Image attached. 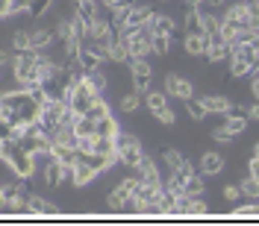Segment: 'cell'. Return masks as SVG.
Listing matches in <instances>:
<instances>
[{"label":"cell","mask_w":259,"mask_h":226,"mask_svg":"<svg viewBox=\"0 0 259 226\" xmlns=\"http://www.w3.org/2000/svg\"><path fill=\"white\" fill-rule=\"evenodd\" d=\"M0 161H6L18 177H24V179L35 174V156H30L27 150H21V144L15 138L0 141Z\"/></svg>","instance_id":"6da1fadb"},{"label":"cell","mask_w":259,"mask_h":226,"mask_svg":"<svg viewBox=\"0 0 259 226\" xmlns=\"http://www.w3.org/2000/svg\"><path fill=\"white\" fill-rule=\"evenodd\" d=\"M38 59H41V53L38 50H24V53H18L15 59H12V68H15V80L21 88H35V85H41L38 80Z\"/></svg>","instance_id":"7a4b0ae2"},{"label":"cell","mask_w":259,"mask_h":226,"mask_svg":"<svg viewBox=\"0 0 259 226\" xmlns=\"http://www.w3.org/2000/svg\"><path fill=\"white\" fill-rule=\"evenodd\" d=\"M115 156L118 161H124L127 167H136L139 161H142V141L136 138V135H130V132H118L115 135Z\"/></svg>","instance_id":"3957f363"},{"label":"cell","mask_w":259,"mask_h":226,"mask_svg":"<svg viewBox=\"0 0 259 226\" xmlns=\"http://www.w3.org/2000/svg\"><path fill=\"white\" fill-rule=\"evenodd\" d=\"M145 103H147V109L153 112L156 121H162L165 127H171V124H174V109L168 106V97L162 94V91H147Z\"/></svg>","instance_id":"277c9868"},{"label":"cell","mask_w":259,"mask_h":226,"mask_svg":"<svg viewBox=\"0 0 259 226\" xmlns=\"http://www.w3.org/2000/svg\"><path fill=\"white\" fill-rule=\"evenodd\" d=\"M206 56H209V62H224V59H230V56H233V44H230V41H224V35H221V32H215V35H209Z\"/></svg>","instance_id":"5b68a950"},{"label":"cell","mask_w":259,"mask_h":226,"mask_svg":"<svg viewBox=\"0 0 259 226\" xmlns=\"http://www.w3.org/2000/svg\"><path fill=\"white\" fill-rule=\"evenodd\" d=\"M165 91H168V97H180V100L194 97L192 82L183 80V77H177V74H168V77H165Z\"/></svg>","instance_id":"8992f818"},{"label":"cell","mask_w":259,"mask_h":226,"mask_svg":"<svg viewBox=\"0 0 259 226\" xmlns=\"http://www.w3.org/2000/svg\"><path fill=\"white\" fill-rule=\"evenodd\" d=\"M45 182H48L50 188H59L65 182V167L62 161L56 159L53 153H48V167H45Z\"/></svg>","instance_id":"52a82bcc"},{"label":"cell","mask_w":259,"mask_h":226,"mask_svg":"<svg viewBox=\"0 0 259 226\" xmlns=\"http://www.w3.org/2000/svg\"><path fill=\"white\" fill-rule=\"evenodd\" d=\"M186 53L189 56H206V47H209V35L203 32H186Z\"/></svg>","instance_id":"ba28073f"},{"label":"cell","mask_w":259,"mask_h":226,"mask_svg":"<svg viewBox=\"0 0 259 226\" xmlns=\"http://www.w3.org/2000/svg\"><path fill=\"white\" fill-rule=\"evenodd\" d=\"M145 27L153 32V35H174V32H177V27H174V18H171V15H153Z\"/></svg>","instance_id":"9c48e42d"},{"label":"cell","mask_w":259,"mask_h":226,"mask_svg":"<svg viewBox=\"0 0 259 226\" xmlns=\"http://www.w3.org/2000/svg\"><path fill=\"white\" fill-rule=\"evenodd\" d=\"M221 171H224V156L221 153H206L200 159V174L203 177H218Z\"/></svg>","instance_id":"30bf717a"},{"label":"cell","mask_w":259,"mask_h":226,"mask_svg":"<svg viewBox=\"0 0 259 226\" xmlns=\"http://www.w3.org/2000/svg\"><path fill=\"white\" fill-rule=\"evenodd\" d=\"M136 167H139V179H142V182H147V185H162L159 171H156V164L147 159V156H142V161H139Z\"/></svg>","instance_id":"8fae6325"},{"label":"cell","mask_w":259,"mask_h":226,"mask_svg":"<svg viewBox=\"0 0 259 226\" xmlns=\"http://www.w3.org/2000/svg\"><path fill=\"white\" fill-rule=\"evenodd\" d=\"M74 18H80L82 24H89V27H92L97 18H100V12H97V3H95V0H80V3H77V12H74Z\"/></svg>","instance_id":"7c38bea8"},{"label":"cell","mask_w":259,"mask_h":226,"mask_svg":"<svg viewBox=\"0 0 259 226\" xmlns=\"http://www.w3.org/2000/svg\"><path fill=\"white\" fill-rule=\"evenodd\" d=\"M27 209H30L32 214H48V217H53V214H59V209H56L53 203H48L45 197H38V194H32L30 200H27Z\"/></svg>","instance_id":"4fadbf2b"},{"label":"cell","mask_w":259,"mask_h":226,"mask_svg":"<svg viewBox=\"0 0 259 226\" xmlns=\"http://www.w3.org/2000/svg\"><path fill=\"white\" fill-rule=\"evenodd\" d=\"M224 127L233 132V135H242L244 129H247V115H242V112H230L224 115Z\"/></svg>","instance_id":"5bb4252c"},{"label":"cell","mask_w":259,"mask_h":226,"mask_svg":"<svg viewBox=\"0 0 259 226\" xmlns=\"http://www.w3.org/2000/svg\"><path fill=\"white\" fill-rule=\"evenodd\" d=\"M186 112H189L192 121H203V118L209 115V109H206L203 97H189V100H186Z\"/></svg>","instance_id":"9a60e30c"},{"label":"cell","mask_w":259,"mask_h":226,"mask_svg":"<svg viewBox=\"0 0 259 226\" xmlns=\"http://www.w3.org/2000/svg\"><path fill=\"white\" fill-rule=\"evenodd\" d=\"M77 62H80L82 71H95V68H100V59H97V53L89 44H82L80 53H77Z\"/></svg>","instance_id":"2e32d148"},{"label":"cell","mask_w":259,"mask_h":226,"mask_svg":"<svg viewBox=\"0 0 259 226\" xmlns=\"http://www.w3.org/2000/svg\"><path fill=\"white\" fill-rule=\"evenodd\" d=\"M92 179H95V171L89 167V161L77 159V164H74V185H89Z\"/></svg>","instance_id":"e0dca14e"},{"label":"cell","mask_w":259,"mask_h":226,"mask_svg":"<svg viewBox=\"0 0 259 226\" xmlns=\"http://www.w3.org/2000/svg\"><path fill=\"white\" fill-rule=\"evenodd\" d=\"M50 44H53V32H48V30L30 32V50H48Z\"/></svg>","instance_id":"ac0fdd59"},{"label":"cell","mask_w":259,"mask_h":226,"mask_svg":"<svg viewBox=\"0 0 259 226\" xmlns=\"http://www.w3.org/2000/svg\"><path fill=\"white\" fill-rule=\"evenodd\" d=\"M203 103H206V109H209L212 115H227L230 109H233V103L227 100V97H203Z\"/></svg>","instance_id":"d6986e66"},{"label":"cell","mask_w":259,"mask_h":226,"mask_svg":"<svg viewBox=\"0 0 259 226\" xmlns=\"http://www.w3.org/2000/svg\"><path fill=\"white\" fill-rule=\"evenodd\" d=\"M139 185H142V179L139 177H127V179H121V182H118V185H115V191L121 194V197H124V200H133V194H136V188H139Z\"/></svg>","instance_id":"ffe728a7"},{"label":"cell","mask_w":259,"mask_h":226,"mask_svg":"<svg viewBox=\"0 0 259 226\" xmlns=\"http://www.w3.org/2000/svg\"><path fill=\"white\" fill-rule=\"evenodd\" d=\"M95 129H97V135H100V138H115V135L121 132V129H118V121H112V115H109V118H103V121H97Z\"/></svg>","instance_id":"44dd1931"},{"label":"cell","mask_w":259,"mask_h":226,"mask_svg":"<svg viewBox=\"0 0 259 226\" xmlns=\"http://www.w3.org/2000/svg\"><path fill=\"white\" fill-rule=\"evenodd\" d=\"M242 30H244L242 24H236L233 18L224 15V21H221V35H224V41H230V44H233V41L239 38V32H242Z\"/></svg>","instance_id":"7402d4cb"},{"label":"cell","mask_w":259,"mask_h":226,"mask_svg":"<svg viewBox=\"0 0 259 226\" xmlns=\"http://www.w3.org/2000/svg\"><path fill=\"white\" fill-rule=\"evenodd\" d=\"M109 59L112 62H127L130 65V50H127V41L124 38H115L112 47H109Z\"/></svg>","instance_id":"603a6c76"},{"label":"cell","mask_w":259,"mask_h":226,"mask_svg":"<svg viewBox=\"0 0 259 226\" xmlns=\"http://www.w3.org/2000/svg\"><path fill=\"white\" fill-rule=\"evenodd\" d=\"M109 106H106V100H103V97H97L95 103H92V109H89V112H85V118H92V121H103V118H109Z\"/></svg>","instance_id":"cb8c5ba5"},{"label":"cell","mask_w":259,"mask_h":226,"mask_svg":"<svg viewBox=\"0 0 259 226\" xmlns=\"http://www.w3.org/2000/svg\"><path fill=\"white\" fill-rule=\"evenodd\" d=\"M82 80L89 82V85L95 88L97 94L106 88V77H103V71H100V68H95V71H85V74H82Z\"/></svg>","instance_id":"d4e9b609"},{"label":"cell","mask_w":259,"mask_h":226,"mask_svg":"<svg viewBox=\"0 0 259 226\" xmlns=\"http://www.w3.org/2000/svg\"><path fill=\"white\" fill-rule=\"evenodd\" d=\"M200 18H203V12H200L197 6H186V30L200 32Z\"/></svg>","instance_id":"484cf974"},{"label":"cell","mask_w":259,"mask_h":226,"mask_svg":"<svg viewBox=\"0 0 259 226\" xmlns=\"http://www.w3.org/2000/svg\"><path fill=\"white\" fill-rule=\"evenodd\" d=\"M227 18H233L236 24L247 27V3H244V0H239L236 6H230V9H227Z\"/></svg>","instance_id":"4316f807"},{"label":"cell","mask_w":259,"mask_h":226,"mask_svg":"<svg viewBox=\"0 0 259 226\" xmlns=\"http://www.w3.org/2000/svg\"><path fill=\"white\" fill-rule=\"evenodd\" d=\"M150 47L156 56H168L171 50V35H150Z\"/></svg>","instance_id":"83f0119b"},{"label":"cell","mask_w":259,"mask_h":226,"mask_svg":"<svg viewBox=\"0 0 259 226\" xmlns=\"http://www.w3.org/2000/svg\"><path fill=\"white\" fill-rule=\"evenodd\" d=\"M139 106H142V94H139V91H130V94L121 97V112L133 115L136 109H139Z\"/></svg>","instance_id":"f1b7e54d"},{"label":"cell","mask_w":259,"mask_h":226,"mask_svg":"<svg viewBox=\"0 0 259 226\" xmlns=\"http://www.w3.org/2000/svg\"><path fill=\"white\" fill-rule=\"evenodd\" d=\"M74 132H77L80 138H85V135H97L95 121H92V118H85V115H80V121L74 124Z\"/></svg>","instance_id":"f546056e"},{"label":"cell","mask_w":259,"mask_h":226,"mask_svg":"<svg viewBox=\"0 0 259 226\" xmlns=\"http://www.w3.org/2000/svg\"><path fill=\"white\" fill-rule=\"evenodd\" d=\"M200 32H203V35L221 32V21H218L215 15H206V12H203V18H200Z\"/></svg>","instance_id":"4dcf8cb0"},{"label":"cell","mask_w":259,"mask_h":226,"mask_svg":"<svg viewBox=\"0 0 259 226\" xmlns=\"http://www.w3.org/2000/svg\"><path fill=\"white\" fill-rule=\"evenodd\" d=\"M242 197H247L250 203H259V182L253 177H247L242 182Z\"/></svg>","instance_id":"1f68e13d"},{"label":"cell","mask_w":259,"mask_h":226,"mask_svg":"<svg viewBox=\"0 0 259 226\" xmlns=\"http://www.w3.org/2000/svg\"><path fill=\"white\" fill-rule=\"evenodd\" d=\"M159 206H162V211H165V214H171V211H174V206H177V194L171 191V188H162Z\"/></svg>","instance_id":"d6a6232c"},{"label":"cell","mask_w":259,"mask_h":226,"mask_svg":"<svg viewBox=\"0 0 259 226\" xmlns=\"http://www.w3.org/2000/svg\"><path fill=\"white\" fill-rule=\"evenodd\" d=\"M200 194H203V177L192 174L186 179V197H200Z\"/></svg>","instance_id":"836d02e7"},{"label":"cell","mask_w":259,"mask_h":226,"mask_svg":"<svg viewBox=\"0 0 259 226\" xmlns=\"http://www.w3.org/2000/svg\"><path fill=\"white\" fill-rule=\"evenodd\" d=\"M130 74L133 77H150L153 71H150V62L147 59H130Z\"/></svg>","instance_id":"e575fe53"},{"label":"cell","mask_w":259,"mask_h":226,"mask_svg":"<svg viewBox=\"0 0 259 226\" xmlns=\"http://www.w3.org/2000/svg\"><path fill=\"white\" fill-rule=\"evenodd\" d=\"M162 159H165V164H168V171H177L180 164L186 161V156H183L180 150H165V153H162Z\"/></svg>","instance_id":"d590c367"},{"label":"cell","mask_w":259,"mask_h":226,"mask_svg":"<svg viewBox=\"0 0 259 226\" xmlns=\"http://www.w3.org/2000/svg\"><path fill=\"white\" fill-rule=\"evenodd\" d=\"M186 214H192V217H200V214H206V203H203L200 197H189V206H186Z\"/></svg>","instance_id":"8d00e7d4"},{"label":"cell","mask_w":259,"mask_h":226,"mask_svg":"<svg viewBox=\"0 0 259 226\" xmlns=\"http://www.w3.org/2000/svg\"><path fill=\"white\" fill-rule=\"evenodd\" d=\"M56 38H62V41L77 38V35H74V18H71V21H59V27H56Z\"/></svg>","instance_id":"74e56055"},{"label":"cell","mask_w":259,"mask_h":226,"mask_svg":"<svg viewBox=\"0 0 259 226\" xmlns=\"http://www.w3.org/2000/svg\"><path fill=\"white\" fill-rule=\"evenodd\" d=\"M12 47H15L18 53H24V50H30V32L18 30L15 35H12Z\"/></svg>","instance_id":"f35d334b"},{"label":"cell","mask_w":259,"mask_h":226,"mask_svg":"<svg viewBox=\"0 0 259 226\" xmlns=\"http://www.w3.org/2000/svg\"><path fill=\"white\" fill-rule=\"evenodd\" d=\"M50 3H53V0H30V9H27V12H30L32 18H38L50 9Z\"/></svg>","instance_id":"ab89813d"},{"label":"cell","mask_w":259,"mask_h":226,"mask_svg":"<svg viewBox=\"0 0 259 226\" xmlns=\"http://www.w3.org/2000/svg\"><path fill=\"white\" fill-rule=\"evenodd\" d=\"M233 214H236V217H256V214H259V203H250V206H236Z\"/></svg>","instance_id":"60d3db41"},{"label":"cell","mask_w":259,"mask_h":226,"mask_svg":"<svg viewBox=\"0 0 259 226\" xmlns=\"http://www.w3.org/2000/svg\"><path fill=\"white\" fill-rule=\"evenodd\" d=\"M212 138H215L218 144H230V141H233L236 135H233V132H230V129H227V127H218V129H215V132H212Z\"/></svg>","instance_id":"b9f144b4"},{"label":"cell","mask_w":259,"mask_h":226,"mask_svg":"<svg viewBox=\"0 0 259 226\" xmlns=\"http://www.w3.org/2000/svg\"><path fill=\"white\" fill-rule=\"evenodd\" d=\"M224 200L239 203V200H242V185H227V188H224Z\"/></svg>","instance_id":"7bdbcfd3"},{"label":"cell","mask_w":259,"mask_h":226,"mask_svg":"<svg viewBox=\"0 0 259 226\" xmlns=\"http://www.w3.org/2000/svg\"><path fill=\"white\" fill-rule=\"evenodd\" d=\"M109 209H112V211L127 209V200H124V197H121L118 191H112V194H109Z\"/></svg>","instance_id":"ee69618b"},{"label":"cell","mask_w":259,"mask_h":226,"mask_svg":"<svg viewBox=\"0 0 259 226\" xmlns=\"http://www.w3.org/2000/svg\"><path fill=\"white\" fill-rule=\"evenodd\" d=\"M109 12H118V9H127V6H133V0H100Z\"/></svg>","instance_id":"f6af8a7d"},{"label":"cell","mask_w":259,"mask_h":226,"mask_svg":"<svg viewBox=\"0 0 259 226\" xmlns=\"http://www.w3.org/2000/svg\"><path fill=\"white\" fill-rule=\"evenodd\" d=\"M27 9H30V0H9V15L27 12Z\"/></svg>","instance_id":"bcb514c9"},{"label":"cell","mask_w":259,"mask_h":226,"mask_svg":"<svg viewBox=\"0 0 259 226\" xmlns=\"http://www.w3.org/2000/svg\"><path fill=\"white\" fill-rule=\"evenodd\" d=\"M133 85H136L139 94H147L150 91V77H133Z\"/></svg>","instance_id":"7dc6e473"},{"label":"cell","mask_w":259,"mask_h":226,"mask_svg":"<svg viewBox=\"0 0 259 226\" xmlns=\"http://www.w3.org/2000/svg\"><path fill=\"white\" fill-rule=\"evenodd\" d=\"M247 177H253L259 182V159H256V156H253V159H250V164H247Z\"/></svg>","instance_id":"c3c4849f"},{"label":"cell","mask_w":259,"mask_h":226,"mask_svg":"<svg viewBox=\"0 0 259 226\" xmlns=\"http://www.w3.org/2000/svg\"><path fill=\"white\" fill-rule=\"evenodd\" d=\"M247 121H259V100L250 106V109H247Z\"/></svg>","instance_id":"681fc988"},{"label":"cell","mask_w":259,"mask_h":226,"mask_svg":"<svg viewBox=\"0 0 259 226\" xmlns=\"http://www.w3.org/2000/svg\"><path fill=\"white\" fill-rule=\"evenodd\" d=\"M250 94L259 100V74H253V82H250Z\"/></svg>","instance_id":"f907efd6"},{"label":"cell","mask_w":259,"mask_h":226,"mask_svg":"<svg viewBox=\"0 0 259 226\" xmlns=\"http://www.w3.org/2000/svg\"><path fill=\"white\" fill-rule=\"evenodd\" d=\"M6 209V194H3V185H0V211Z\"/></svg>","instance_id":"816d5d0a"},{"label":"cell","mask_w":259,"mask_h":226,"mask_svg":"<svg viewBox=\"0 0 259 226\" xmlns=\"http://www.w3.org/2000/svg\"><path fill=\"white\" fill-rule=\"evenodd\" d=\"M6 62H9V53H3V50H0V68H3Z\"/></svg>","instance_id":"f5cc1de1"},{"label":"cell","mask_w":259,"mask_h":226,"mask_svg":"<svg viewBox=\"0 0 259 226\" xmlns=\"http://www.w3.org/2000/svg\"><path fill=\"white\" fill-rule=\"evenodd\" d=\"M203 3H206V6H212V9H215V6H221L224 0H203Z\"/></svg>","instance_id":"db71d44e"},{"label":"cell","mask_w":259,"mask_h":226,"mask_svg":"<svg viewBox=\"0 0 259 226\" xmlns=\"http://www.w3.org/2000/svg\"><path fill=\"white\" fill-rule=\"evenodd\" d=\"M203 0H186V6H200Z\"/></svg>","instance_id":"11a10c76"},{"label":"cell","mask_w":259,"mask_h":226,"mask_svg":"<svg viewBox=\"0 0 259 226\" xmlns=\"http://www.w3.org/2000/svg\"><path fill=\"white\" fill-rule=\"evenodd\" d=\"M74 3H80V0H74Z\"/></svg>","instance_id":"9f6ffc18"},{"label":"cell","mask_w":259,"mask_h":226,"mask_svg":"<svg viewBox=\"0 0 259 226\" xmlns=\"http://www.w3.org/2000/svg\"><path fill=\"white\" fill-rule=\"evenodd\" d=\"M244 3H247V0H244Z\"/></svg>","instance_id":"6f0895ef"}]
</instances>
